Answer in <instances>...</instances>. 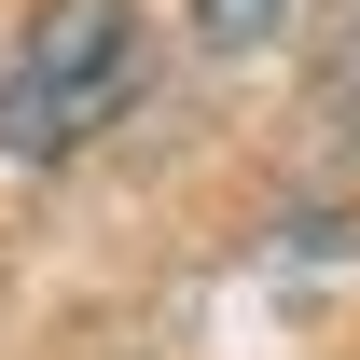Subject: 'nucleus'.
Listing matches in <instances>:
<instances>
[{
    "instance_id": "nucleus-2",
    "label": "nucleus",
    "mask_w": 360,
    "mask_h": 360,
    "mask_svg": "<svg viewBox=\"0 0 360 360\" xmlns=\"http://www.w3.org/2000/svg\"><path fill=\"white\" fill-rule=\"evenodd\" d=\"M291 14H305V0H194V42L208 56H264Z\"/></svg>"
},
{
    "instance_id": "nucleus-1",
    "label": "nucleus",
    "mask_w": 360,
    "mask_h": 360,
    "mask_svg": "<svg viewBox=\"0 0 360 360\" xmlns=\"http://www.w3.org/2000/svg\"><path fill=\"white\" fill-rule=\"evenodd\" d=\"M153 84V42H139V0H42L28 42L0 56V153L14 167H70L84 139H111Z\"/></svg>"
}]
</instances>
